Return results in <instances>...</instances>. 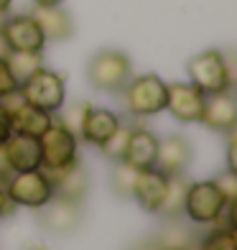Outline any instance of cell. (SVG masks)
<instances>
[{"label": "cell", "mask_w": 237, "mask_h": 250, "mask_svg": "<svg viewBox=\"0 0 237 250\" xmlns=\"http://www.w3.org/2000/svg\"><path fill=\"white\" fill-rule=\"evenodd\" d=\"M189 82L197 84L204 95L230 92L232 89V64L219 49H207L191 56L186 64Z\"/></svg>", "instance_id": "cell-1"}, {"label": "cell", "mask_w": 237, "mask_h": 250, "mask_svg": "<svg viewBox=\"0 0 237 250\" xmlns=\"http://www.w3.org/2000/svg\"><path fill=\"white\" fill-rule=\"evenodd\" d=\"M18 95L28 105H36L46 112H59V107H64L66 102V82L64 74L39 66L33 74H28L23 82L18 84Z\"/></svg>", "instance_id": "cell-2"}, {"label": "cell", "mask_w": 237, "mask_h": 250, "mask_svg": "<svg viewBox=\"0 0 237 250\" xmlns=\"http://www.w3.org/2000/svg\"><path fill=\"white\" fill-rule=\"evenodd\" d=\"M130 77L133 64L118 49H99L87 64V82L99 92H122Z\"/></svg>", "instance_id": "cell-3"}, {"label": "cell", "mask_w": 237, "mask_h": 250, "mask_svg": "<svg viewBox=\"0 0 237 250\" xmlns=\"http://www.w3.org/2000/svg\"><path fill=\"white\" fill-rule=\"evenodd\" d=\"M122 102L133 118H151L166 110V82L158 74L130 77L122 87Z\"/></svg>", "instance_id": "cell-4"}, {"label": "cell", "mask_w": 237, "mask_h": 250, "mask_svg": "<svg viewBox=\"0 0 237 250\" xmlns=\"http://www.w3.org/2000/svg\"><path fill=\"white\" fill-rule=\"evenodd\" d=\"M39 148H41V166L43 171H59L77 164V148H79V138L66 130L61 123H51L46 130L39 135Z\"/></svg>", "instance_id": "cell-5"}, {"label": "cell", "mask_w": 237, "mask_h": 250, "mask_svg": "<svg viewBox=\"0 0 237 250\" xmlns=\"http://www.w3.org/2000/svg\"><path fill=\"white\" fill-rule=\"evenodd\" d=\"M3 187H5V194L10 202L18 204V207H28V209H41L54 197V187L41 168L10 174V179Z\"/></svg>", "instance_id": "cell-6"}, {"label": "cell", "mask_w": 237, "mask_h": 250, "mask_svg": "<svg viewBox=\"0 0 237 250\" xmlns=\"http://www.w3.org/2000/svg\"><path fill=\"white\" fill-rule=\"evenodd\" d=\"M224 212H227V202H224L222 191L217 189V184H214L212 179L189 184L186 202H184V214L194 225L219 222Z\"/></svg>", "instance_id": "cell-7"}, {"label": "cell", "mask_w": 237, "mask_h": 250, "mask_svg": "<svg viewBox=\"0 0 237 250\" xmlns=\"http://www.w3.org/2000/svg\"><path fill=\"white\" fill-rule=\"evenodd\" d=\"M0 33H3L8 51H43L46 46V36L31 13H8L0 21Z\"/></svg>", "instance_id": "cell-8"}, {"label": "cell", "mask_w": 237, "mask_h": 250, "mask_svg": "<svg viewBox=\"0 0 237 250\" xmlns=\"http://www.w3.org/2000/svg\"><path fill=\"white\" fill-rule=\"evenodd\" d=\"M207 95L191 82H166V110L178 123H199Z\"/></svg>", "instance_id": "cell-9"}, {"label": "cell", "mask_w": 237, "mask_h": 250, "mask_svg": "<svg viewBox=\"0 0 237 250\" xmlns=\"http://www.w3.org/2000/svg\"><path fill=\"white\" fill-rule=\"evenodd\" d=\"M0 102H3V105L8 107V112H10V128H13V133L39 138V135L54 123V115H51V112L41 110V107H36V105H28V102H23L18 92L8 95L5 100H0Z\"/></svg>", "instance_id": "cell-10"}, {"label": "cell", "mask_w": 237, "mask_h": 250, "mask_svg": "<svg viewBox=\"0 0 237 250\" xmlns=\"http://www.w3.org/2000/svg\"><path fill=\"white\" fill-rule=\"evenodd\" d=\"M191 158H194V148L184 135H166L158 138V151H156V168L163 171L166 176L184 174Z\"/></svg>", "instance_id": "cell-11"}, {"label": "cell", "mask_w": 237, "mask_h": 250, "mask_svg": "<svg viewBox=\"0 0 237 250\" xmlns=\"http://www.w3.org/2000/svg\"><path fill=\"white\" fill-rule=\"evenodd\" d=\"M3 156L10 166V171H31V168L41 166V148H39V138L31 135H20V133H10L5 143L0 146Z\"/></svg>", "instance_id": "cell-12"}, {"label": "cell", "mask_w": 237, "mask_h": 250, "mask_svg": "<svg viewBox=\"0 0 237 250\" xmlns=\"http://www.w3.org/2000/svg\"><path fill=\"white\" fill-rule=\"evenodd\" d=\"M199 123H204L214 133H227V130L237 128V102L232 97V89L230 92L207 95Z\"/></svg>", "instance_id": "cell-13"}, {"label": "cell", "mask_w": 237, "mask_h": 250, "mask_svg": "<svg viewBox=\"0 0 237 250\" xmlns=\"http://www.w3.org/2000/svg\"><path fill=\"white\" fill-rule=\"evenodd\" d=\"M166 187H168V176H166L163 171H158L156 166L140 168L138 176H135L133 199L138 202L145 212L158 214V207H161L163 194H166Z\"/></svg>", "instance_id": "cell-14"}, {"label": "cell", "mask_w": 237, "mask_h": 250, "mask_svg": "<svg viewBox=\"0 0 237 250\" xmlns=\"http://www.w3.org/2000/svg\"><path fill=\"white\" fill-rule=\"evenodd\" d=\"M82 220V204L74 199L51 197L41 207V225L51 232H69Z\"/></svg>", "instance_id": "cell-15"}, {"label": "cell", "mask_w": 237, "mask_h": 250, "mask_svg": "<svg viewBox=\"0 0 237 250\" xmlns=\"http://www.w3.org/2000/svg\"><path fill=\"white\" fill-rule=\"evenodd\" d=\"M43 174L49 176L51 187H54V197L82 202V197L87 194L89 179H87V171L79 166V161L72 164V166H66V168H59V171H43Z\"/></svg>", "instance_id": "cell-16"}, {"label": "cell", "mask_w": 237, "mask_h": 250, "mask_svg": "<svg viewBox=\"0 0 237 250\" xmlns=\"http://www.w3.org/2000/svg\"><path fill=\"white\" fill-rule=\"evenodd\" d=\"M118 125H120V118L112 110L89 105L87 115L82 120V128H79V141H87V143H92V146H99V143H105L110 135L118 130Z\"/></svg>", "instance_id": "cell-17"}, {"label": "cell", "mask_w": 237, "mask_h": 250, "mask_svg": "<svg viewBox=\"0 0 237 250\" xmlns=\"http://www.w3.org/2000/svg\"><path fill=\"white\" fill-rule=\"evenodd\" d=\"M156 151H158V138L148 128H130L128 146L122 161L130 164L133 168H151L156 166Z\"/></svg>", "instance_id": "cell-18"}, {"label": "cell", "mask_w": 237, "mask_h": 250, "mask_svg": "<svg viewBox=\"0 0 237 250\" xmlns=\"http://www.w3.org/2000/svg\"><path fill=\"white\" fill-rule=\"evenodd\" d=\"M33 18L46 41H66L74 33V23L61 5H33Z\"/></svg>", "instance_id": "cell-19"}, {"label": "cell", "mask_w": 237, "mask_h": 250, "mask_svg": "<svg viewBox=\"0 0 237 250\" xmlns=\"http://www.w3.org/2000/svg\"><path fill=\"white\" fill-rule=\"evenodd\" d=\"M186 189H189V181L184 179V174L168 176V187H166L161 207H158V214L166 217V220L181 217L184 214V202H186Z\"/></svg>", "instance_id": "cell-20"}, {"label": "cell", "mask_w": 237, "mask_h": 250, "mask_svg": "<svg viewBox=\"0 0 237 250\" xmlns=\"http://www.w3.org/2000/svg\"><path fill=\"white\" fill-rule=\"evenodd\" d=\"M181 217H176V220H168V225L163 227V232L156 237L158 243L163 245V250H191L194 248V235H191V230L186 225L178 222Z\"/></svg>", "instance_id": "cell-21"}, {"label": "cell", "mask_w": 237, "mask_h": 250, "mask_svg": "<svg viewBox=\"0 0 237 250\" xmlns=\"http://www.w3.org/2000/svg\"><path fill=\"white\" fill-rule=\"evenodd\" d=\"M5 59H8L10 72H13V77L20 84L28 74H33L39 66H43V51H8Z\"/></svg>", "instance_id": "cell-22"}, {"label": "cell", "mask_w": 237, "mask_h": 250, "mask_svg": "<svg viewBox=\"0 0 237 250\" xmlns=\"http://www.w3.org/2000/svg\"><path fill=\"white\" fill-rule=\"evenodd\" d=\"M135 176H138V168H133L125 161H115L110 171V187L118 197L122 199H133V187H135Z\"/></svg>", "instance_id": "cell-23"}, {"label": "cell", "mask_w": 237, "mask_h": 250, "mask_svg": "<svg viewBox=\"0 0 237 250\" xmlns=\"http://www.w3.org/2000/svg\"><path fill=\"white\" fill-rule=\"evenodd\" d=\"M199 250H237V235L232 222H227L224 227H214L209 235H204Z\"/></svg>", "instance_id": "cell-24"}, {"label": "cell", "mask_w": 237, "mask_h": 250, "mask_svg": "<svg viewBox=\"0 0 237 250\" xmlns=\"http://www.w3.org/2000/svg\"><path fill=\"white\" fill-rule=\"evenodd\" d=\"M130 128L133 125H118V130L110 135V138L105 143H99L97 148L102 151V156L107 158V161H122V156H125V146H128V135H130Z\"/></svg>", "instance_id": "cell-25"}, {"label": "cell", "mask_w": 237, "mask_h": 250, "mask_svg": "<svg viewBox=\"0 0 237 250\" xmlns=\"http://www.w3.org/2000/svg\"><path fill=\"white\" fill-rule=\"evenodd\" d=\"M87 110H89V102H74V105H69V107H59L61 118L56 123H61L66 130H72L79 138V128H82V120L87 115Z\"/></svg>", "instance_id": "cell-26"}, {"label": "cell", "mask_w": 237, "mask_h": 250, "mask_svg": "<svg viewBox=\"0 0 237 250\" xmlns=\"http://www.w3.org/2000/svg\"><path fill=\"white\" fill-rule=\"evenodd\" d=\"M212 181L222 191L227 207H235V202H237V171H230V168H227V171H222L217 179H212Z\"/></svg>", "instance_id": "cell-27"}, {"label": "cell", "mask_w": 237, "mask_h": 250, "mask_svg": "<svg viewBox=\"0 0 237 250\" xmlns=\"http://www.w3.org/2000/svg\"><path fill=\"white\" fill-rule=\"evenodd\" d=\"M13 92H18V79L13 77V72H10L8 59L0 56V100H5L8 95H13Z\"/></svg>", "instance_id": "cell-28"}, {"label": "cell", "mask_w": 237, "mask_h": 250, "mask_svg": "<svg viewBox=\"0 0 237 250\" xmlns=\"http://www.w3.org/2000/svg\"><path fill=\"white\" fill-rule=\"evenodd\" d=\"M10 133H13V128H10V112L3 102H0V146L5 143V138Z\"/></svg>", "instance_id": "cell-29"}, {"label": "cell", "mask_w": 237, "mask_h": 250, "mask_svg": "<svg viewBox=\"0 0 237 250\" xmlns=\"http://www.w3.org/2000/svg\"><path fill=\"white\" fill-rule=\"evenodd\" d=\"M230 141H227V168L230 171H237V148H235V128L227 130Z\"/></svg>", "instance_id": "cell-30"}, {"label": "cell", "mask_w": 237, "mask_h": 250, "mask_svg": "<svg viewBox=\"0 0 237 250\" xmlns=\"http://www.w3.org/2000/svg\"><path fill=\"white\" fill-rule=\"evenodd\" d=\"M13 207H16V204L8 199V194H5V187L0 184V217H5L8 212H13Z\"/></svg>", "instance_id": "cell-31"}, {"label": "cell", "mask_w": 237, "mask_h": 250, "mask_svg": "<svg viewBox=\"0 0 237 250\" xmlns=\"http://www.w3.org/2000/svg\"><path fill=\"white\" fill-rule=\"evenodd\" d=\"M135 250H163V245L158 243V240H148V243H143V245H138Z\"/></svg>", "instance_id": "cell-32"}, {"label": "cell", "mask_w": 237, "mask_h": 250, "mask_svg": "<svg viewBox=\"0 0 237 250\" xmlns=\"http://www.w3.org/2000/svg\"><path fill=\"white\" fill-rule=\"evenodd\" d=\"M10 8H13V0H0V21L10 13Z\"/></svg>", "instance_id": "cell-33"}, {"label": "cell", "mask_w": 237, "mask_h": 250, "mask_svg": "<svg viewBox=\"0 0 237 250\" xmlns=\"http://www.w3.org/2000/svg\"><path fill=\"white\" fill-rule=\"evenodd\" d=\"M64 0H33V5H61Z\"/></svg>", "instance_id": "cell-34"}, {"label": "cell", "mask_w": 237, "mask_h": 250, "mask_svg": "<svg viewBox=\"0 0 237 250\" xmlns=\"http://www.w3.org/2000/svg\"><path fill=\"white\" fill-rule=\"evenodd\" d=\"M33 250H43V248H33Z\"/></svg>", "instance_id": "cell-35"}]
</instances>
